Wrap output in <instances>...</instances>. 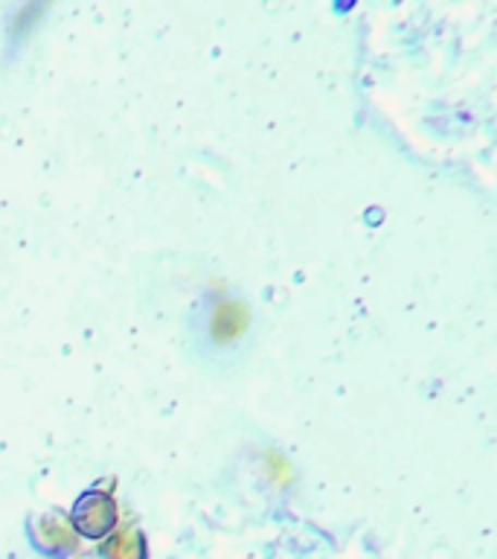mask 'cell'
<instances>
[{
    "label": "cell",
    "instance_id": "6da1fadb",
    "mask_svg": "<svg viewBox=\"0 0 497 559\" xmlns=\"http://www.w3.org/2000/svg\"><path fill=\"white\" fill-rule=\"evenodd\" d=\"M117 524V504L105 492H87L73 507V527L87 539H102Z\"/></svg>",
    "mask_w": 497,
    "mask_h": 559
},
{
    "label": "cell",
    "instance_id": "3957f363",
    "mask_svg": "<svg viewBox=\"0 0 497 559\" xmlns=\"http://www.w3.org/2000/svg\"><path fill=\"white\" fill-rule=\"evenodd\" d=\"M105 559H146V539L140 536V531L117 533L105 545Z\"/></svg>",
    "mask_w": 497,
    "mask_h": 559
},
{
    "label": "cell",
    "instance_id": "277c9868",
    "mask_svg": "<svg viewBox=\"0 0 497 559\" xmlns=\"http://www.w3.org/2000/svg\"><path fill=\"white\" fill-rule=\"evenodd\" d=\"M76 559H94V557H76Z\"/></svg>",
    "mask_w": 497,
    "mask_h": 559
},
{
    "label": "cell",
    "instance_id": "7a4b0ae2",
    "mask_svg": "<svg viewBox=\"0 0 497 559\" xmlns=\"http://www.w3.org/2000/svg\"><path fill=\"white\" fill-rule=\"evenodd\" d=\"M244 309L235 304H221L213 314V335L218 341H230L235 338L239 332H244Z\"/></svg>",
    "mask_w": 497,
    "mask_h": 559
}]
</instances>
